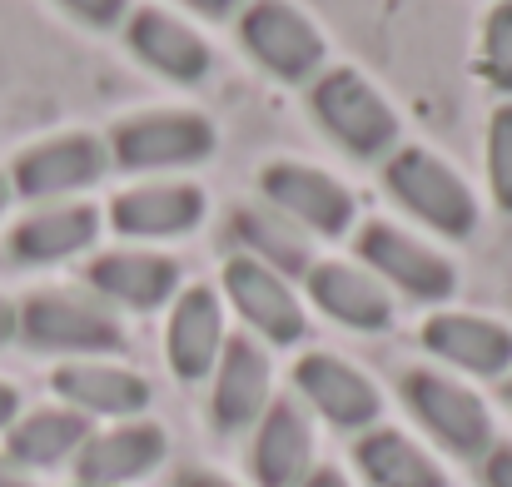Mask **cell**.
<instances>
[{"label":"cell","mask_w":512,"mask_h":487,"mask_svg":"<svg viewBox=\"0 0 512 487\" xmlns=\"http://www.w3.org/2000/svg\"><path fill=\"white\" fill-rule=\"evenodd\" d=\"M309 110L314 120L329 130V140L348 150L353 160L383 164L398 145H403V125L393 115V105L383 100V90L353 70V65H334L309 85Z\"/></svg>","instance_id":"6da1fadb"},{"label":"cell","mask_w":512,"mask_h":487,"mask_svg":"<svg viewBox=\"0 0 512 487\" xmlns=\"http://www.w3.org/2000/svg\"><path fill=\"white\" fill-rule=\"evenodd\" d=\"M383 184L428 229H438L448 239H473L478 234V194L468 189V179L443 155H433L423 145H398L383 160Z\"/></svg>","instance_id":"7a4b0ae2"},{"label":"cell","mask_w":512,"mask_h":487,"mask_svg":"<svg viewBox=\"0 0 512 487\" xmlns=\"http://www.w3.org/2000/svg\"><path fill=\"white\" fill-rule=\"evenodd\" d=\"M15 333L30 348L45 353H70V358H105L125 348V328L115 309L95 294H70V289H40L15 309Z\"/></svg>","instance_id":"3957f363"},{"label":"cell","mask_w":512,"mask_h":487,"mask_svg":"<svg viewBox=\"0 0 512 487\" xmlns=\"http://www.w3.org/2000/svg\"><path fill=\"white\" fill-rule=\"evenodd\" d=\"M239 40L284 85H314L329 60L324 30L294 0H249L239 10Z\"/></svg>","instance_id":"277c9868"},{"label":"cell","mask_w":512,"mask_h":487,"mask_svg":"<svg viewBox=\"0 0 512 487\" xmlns=\"http://www.w3.org/2000/svg\"><path fill=\"white\" fill-rule=\"evenodd\" d=\"M219 145V130L199 110H145L115 125L110 135V160L135 174H160V169H189L204 164Z\"/></svg>","instance_id":"5b68a950"},{"label":"cell","mask_w":512,"mask_h":487,"mask_svg":"<svg viewBox=\"0 0 512 487\" xmlns=\"http://www.w3.org/2000/svg\"><path fill=\"white\" fill-rule=\"evenodd\" d=\"M403 403H408V413H413L448 453H458V458H488V448L498 443V438H493V413H488V403H483L468 383H458V378H448V373L413 368V373L403 378Z\"/></svg>","instance_id":"8992f818"},{"label":"cell","mask_w":512,"mask_h":487,"mask_svg":"<svg viewBox=\"0 0 512 487\" xmlns=\"http://www.w3.org/2000/svg\"><path fill=\"white\" fill-rule=\"evenodd\" d=\"M358 259L368 274L383 279V289H398L423 304H443L458 289V269L438 249H428L423 239H413L408 229H398L388 219H373L358 229Z\"/></svg>","instance_id":"52a82bcc"},{"label":"cell","mask_w":512,"mask_h":487,"mask_svg":"<svg viewBox=\"0 0 512 487\" xmlns=\"http://www.w3.org/2000/svg\"><path fill=\"white\" fill-rule=\"evenodd\" d=\"M259 189L269 199V209H279L284 219H294L299 229L309 234H324V239H343L358 219V199L353 189L339 184L329 169H314V164L299 160H274L259 169Z\"/></svg>","instance_id":"ba28073f"},{"label":"cell","mask_w":512,"mask_h":487,"mask_svg":"<svg viewBox=\"0 0 512 487\" xmlns=\"http://www.w3.org/2000/svg\"><path fill=\"white\" fill-rule=\"evenodd\" d=\"M110 169V145L100 135H50L40 145H30L15 169H10V189L20 199H40V204H60L75 189H90L100 174Z\"/></svg>","instance_id":"9c48e42d"},{"label":"cell","mask_w":512,"mask_h":487,"mask_svg":"<svg viewBox=\"0 0 512 487\" xmlns=\"http://www.w3.org/2000/svg\"><path fill=\"white\" fill-rule=\"evenodd\" d=\"M224 294H229L234 314L254 328L259 338H269L279 348L309 338V314H304L294 284L284 274H274L269 264H259L249 254H234L224 264Z\"/></svg>","instance_id":"30bf717a"},{"label":"cell","mask_w":512,"mask_h":487,"mask_svg":"<svg viewBox=\"0 0 512 487\" xmlns=\"http://www.w3.org/2000/svg\"><path fill=\"white\" fill-rule=\"evenodd\" d=\"M274 403V368L269 353L259 348V338L229 333L219 368H214V388H209V418L214 433L234 438V433H254V423L264 418V408Z\"/></svg>","instance_id":"8fae6325"},{"label":"cell","mask_w":512,"mask_h":487,"mask_svg":"<svg viewBox=\"0 0 512 487\" xmlns=\"http://www.w3.org/2000/svg\"><path fill=\"white\" fill-rule=\"evenodd\" d=\"M294 388L319 418H329L343 433H368L383 413V393L373 388V378L343 363L339 353H304L294 363Z\"/></svg>","instance_id":"7c38bea8"},{"label":"cell","mask_w":512,"mask_h":487,"mask_svg":"<svg viewBox=\"0 0 512 487\" xmlns=\"http://www.w3.org/2000/svg\"><path fill=\"white\" fill-rule=\"evenodd\" d=\"M229 343L224 299L209 284H189L174 294L170 324H165V358L179 383H204L219 368V353Z\"/></svg>","instance_id":"4fadbf2b"},{"label":"cell","mask_w":512,"mask_h":487,"mask_svg":"<svg viewBox=\"0 0 512 487\" xmlns=\"http://www.w3.org/2000/svg\"><path fill=\"white\" fill-rule=\"evenodd\" d=\"M249 473L259 487H304L314 473V423L299 398H274L254 423Z\"/></svg>","instance_id":"5bb4252c"},{"label":"cell","mask_w":512,"mask_h":487,"mask_svg":"<svg viewBox=\"0 0 512 487\" xmlns=\"http://www.w3.org/2000/svg\"><path fill=\"white\" fill-rule=\"evenodd\" d=\"M209 214V194L189 179H160V184H135L115 194L110 224L125 239H179L194 234Z\"/></svg>","instance_id":"9a60e30c"},{"label":"cell","mask_w":512,"mask_h":487,"mask_svg":"<svg viewBox=\"0 0 512 487\" xmlns=\"http://www.w3.org/2000/svg\"><path fill=\"white\" fill-rule=\"evenodd\" d=\"M170 453V438L160 423H120L110 433H90V443L75 453V483L80 487H130L150 478Z\"/></svg>","instance_id":"2e32d148"},{"label":"cell","mask_w":512,"mask_h":487,"mask_svg":"<svg viewBox=\"0 0 512 487\" xmlns=\"http://www.w3.org/2000/svg\"><path fill=\"white\" fill-rule=\"evenodd\" d=\"M125 40H130V50H135L150 70H160V75L174 80V85H199V80L209 75V65H214L209 40H204L194 25H184L179 15L160 10V5L130 10Z\"/></svg>","instance_id":"e0dca14e"},{"label":"cell","mask_w":512,"mask_h":487,"mask_svg":"<svg viewBox=\"0 0 512 487\" xmlns=\"http://www.w3.org/2000/svg\"><path fill=\"white\" fill-rule=\"evenodd\" d=\"M85 279H90L95 299L120 304V309H135V314L165 309L174 294H179V264H174L170 254H155V249H115V254H100Z\"/></svg>","instance_id":"ac0fdd59"},{"label":"cell","mask_w":512,"mask_h":487,"mask_svg":"<svg viewBox=\"0 0 512 487\" xmlns=\"http://www.w3.org/2000/svg\"><path fill=\"white\" fill-rule=\"evenodd\" d=\"M55 393L65 408L85 418H135L150 408V383L135 368L100 363V358H70L55 368Z\"/></svg>","instance_id":"d6986e66"},{"label":"cell","mask_w":512,"mask_h":487,"mask_svg":"<svg viewBox=\"0 0 512 487\" xmlns=\"http://www.w3.org/2000/svg\"><path fill=\"white\" fill-rule=\"evenodd\" d=\"M309 299L343 328H358V333H383L393 324V299L383 289L378 274H368L363 264H348V259H319L309 269Z\"/></svg>","instance_id":"ffe728a7"},{"label":"cell","mask_w":512,"mask_h":487,"mask_svg":"<svg viewBox=\"0 0 512 487\" xmlns=\"http://www.w3.org/2000/svg\"><path fill=\"white\" fill-rule=\"evenodd\" d=\"M423 348L473 378H498L512 368V328L493 324L483 314H433L423 324Z\"/></svg>","instance_id":"44dd1931"},{"label":"cell","mask_w":512,"mask_h":487,"mask_svg":"<svg viewBox=\"0 0 512 487\" xmlns=\"http://www.w3.org/2000/svg\"><path fill=\"white\" fill-rule=\"evenodd\" d=\"M100 239V209L90 204H45L10 229V254L20 264H60Z\"/></svg>","instance_id":"7402d4cb"},{"label":"cell","mask_w":512,"mask_h":487,"mask_svg":"<svg viewBox=\"0 0 512 487\" xmlns=\"http://www.w3.org/2000/svg\"><path fill=\"white\" fill-rule=\"evenodd\" d=\"M229 229H234V239H239V249H244L249 259L269 264V269L284 274V279H309V269L319 264V259H314V244H309V229H299V224L284 219L279 209H254V204H244V209H234Z\"/></svg>","instance_id":"603a6c76"},{"label":"cell","mask_w":512,"mask_h":487,"mask_svg":"<svg viewBox=\"0 0 512 487\" xmlns=\"http://www.w3.org/2000/svg\"><path fill=\"white\" fill-rule=\"evenodd\" d=\"M90 443V418L75 408H35L5 428V458L15 468H60Z\"/></svg>","instance_id":"cb8c5ba5"},{"label":"cell","mask_w":512,"mask_h":487,"mask_svg":"<svg viewBox=\"0 0 512 487\" xmlns=\"http://www.w3.org/2000/svg\"><path fill=\"white\" fill-rule=\"evenodd\" d=\"M353 458L373 487H448V473L398 428H368Z\"/></svg>","instance_id":"d4e9b609"},{"label":"cell","mask_w":512,"mask_h":487,"mask_svg":"<svg viewBox=\"0 0 512 487\" xmlns=\"http://www.w3.org/2000/svg\"><path fill=\"white\" fill-rule=\"evenodd\" d=\"M478 65H483V80H488L498 95H512V0H498V5L488 10Z\"/></svg>","instance_id":"484cf974"},{"label":"cell","mask_w":512,"mask_h":487,"mask_svg":"<svg viewBox=\"0 0 512 487\" xmlns=\"http://www.w3.org/2000/svg\"><path fill=\"white\" fill-rule=\"evenodd\" d=\"M488 189H493V204L512 214V100L498 105L488 120Z\"/></svg>","instance_id":"4316f807"},{"label":"cell","mask_w":512,"mask_h":487,"mask_svg":"<svg viewBox=\"0 0 512 487\" xmlns=\"http://www.w3.org/2000/svg\"><path fill=\"white\" fill-rule=\"evenodd\" d=\"M55 5H65L75 20H85L95 30H110V25H120L130 15V0H55Z\"/></svg>","instance_id":"83f0119b"},{"label":"cell","mask_w":512,"mask_h":487,"mask_svg":"<svg viewBox=\"0 0 512 487\" xmlns=\"http://www.w3.org/2000/svg\"><path fill=\"white\" fill-rule=\"evenodd\" d=\"M483 483L488 487H512V443H493L483 458Z\"/></svg>","instance_id":"f1b7e54d"},{"label":"cell","mask_w":512,"mask_h":487,"mask_svg":"<svg viewBox=\"0 0 512 487\" xmlns=\"http://www.w3.org/2000/svg\"><path fill=\"white\" fill-rule=\"evenodd\" d=\"M179 5H189V10H199V15H209V20H229V15H239L249 0H179Z\"/></svg>","instance_id":"f546056e"},{"label":"cell","mask_w":512,"mask_h":487,"mask_svg":"<svg viewBox=\"0 0 512 487\" xmlns=\"http://www.w3.org/2000/svg\"><path fill=\"white\" fill-rule=\"evenodd\" d=\"M15 418H20V393H15L10 383H0V433H5Z\"/></svg>","instance_id":"4dcf8cb0"},{"label":"cell","mask_w":512,"mask_h":487,"mask_svg":"<svg viewBox=\"0 0 512 487\" xmlns=\"http://www.w3.org/2000/svg\"><path fill=\"white\" fill-rule=\"evenodd\" d=\"M174 487H239V483H229V478H219V473L194 468V473H179V483H174Z\"/></svg>","instance_id":"1f68e13d"},{"label":"cell","mask_w":512,"mask_h":487,"mask_svg":"<svg viewBox=\"0 0 512 487\" xmlns=\"http://www.w3.org/2000/svg\"><path fill=\"white\" fill-rule=\"evenodd\" d=\"M304 487H348V478H343L339 468H314V473L304 478Z\"/></svg>","instance_id":"d6a6232c"},{"label":"cell","mask_w":512,"mask_h":487,"mask_svg":"<svg viewBox=\"0 0 512 487\" xmlns=\"http://www.w3.org/2000/svg\"><path fill=\"white\" fill-rule=\"evenodd\" d=\"M15 338V304L0 294V343H10Z\"/></svg>","instance_id":"836d02e7"},{"label":"cell","mask_w":512,"mask_h":487,"mask_svg":"<svg viewBox=\"0 0 512 487\" xmlns=\"http://www.w3.org/2000/svg\"><path fill=\"white\" fill-rule=\"evenodd\" d=\"M0 487H30V483L20 478V468H15V463H5V458H0Z\"/></svg>","instance_id":"e575fe53"},{"label":"cell","mask_w":512,"mask_h":487,"mask_svg":"<svg viewBox=\"0 0 512 487\" xmlns=\"http://www.w3.org/2000/svg\"><path fill=\"white\" fill-rule=\"evenodd\" d=\"M10 194H15V189H10V174H0V214H5V204H10Z\"/></svg>","instance_id":"d590c367"},{"label":"cell","mask_w":512,"mask_h":487,"mask_svg":"<svg viewBox=\"0 0 512 487\" xmlns=\"http://www.w3.org/2000/svg\"><path fill=\"white\" fill-rule=\"evenodd\" d=\"M508 403H512V378H508Z\"/></svg>","instance_id":"8d00e7d4"}]
</instances>
